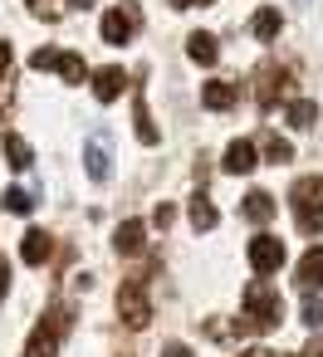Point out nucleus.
I'll use <instances>...</instances> for the list:
<instances>
[{
	"label": "nucleus",
	"instance_id": "obj_34",
	"mask_svg": "<svg viewBox=\"0 0 323 357\" xmlns=\"http://www.w3.org/2000/svg\"><path fill=\"white\" fill-rule=\"evenodd\" d=\"M240 357H274L269 347H250V352H240Z\"/></svg>",
	"mask_w": 323,
	"mask_h": 357
},
{
	"label": "nucleus",
	"instance_id": "obj_7",
	"mask_svg": "<svg viewBox=\"0 0 323 357\" xmlns=\"http://www.w3.org/2000/svg\"><path fill=\"white\" fill-rule=\"evenodd\" d=\"M245 255H250V269L264 279V274H274V269L284 264V240H274V235H255Z\"/></svg>",
	"mask_w": 323,
	"mask_h": 357
},
{
	"label": "nucleus",
	"instance_id": "obj_31",
	"mask_svg": "<svg viewBox=\"0 0 323 357\" xmlns=\"http://www.w3.org/2000/svg\"><path fill=\"white\" fill-rule=\"evenodd\" d=\"M196 6H216V0H172V10H196Z\"/></svg>",
	"mask_w": 323,
	"mask_h": 357
},
{
	"label": "nucleus",
	"instance_id": "obj_20",
	"mask_svg": "<svg viewBox=\"0 0 323 357\" xmlns=\"http://www.w3.org/2000/svg\"><path fill=\"white\" fill-rule=\"evenodd\" d=\"M216 220H220L216 206L206 201V191H196V196H191V225H196V230H216Z\"/></svg>",
	"mask_w": 323,
	"mask_h": 357
},
{
	"label": "nucleus",
	"instance_id": "obj_4",
	"mask_svg": "<svg viewBox=\"0 0 323 357\" xmlns=\"http://www.w3.org/2000/svg\"><path fill=\"white\" fill-rule=\"evenodd\" d=\"M118 318H123L128 328H147V323H152V298H147V279H142V274H133V279L118 289Z\"/></svg>",
	"mask_w": 323,
	"mask_h": 357
},
{
	"label": "nucleus",
	"instance_id": "obj_32",
	"mask_svg": "<svg viewBox=\"0 0 323 357\" xmlns=\"http://www.w3.org/2000/svg\"><path fill=\"white\" fill-rule=\"evenodd\" d=\"M6 108H10V79L0 84V123H6Z\"/></svg>",
	"mask_w": 323,
	"mask_h": 357
},
{
	"label": "nucleus",
	"instance_id": "obj_14",
	"mask_svg": "<svg viewBox=\"0 0 323 357\" xmlns=\"http://www.w3.org/2000/svg\"><path fill=\"white\" fill-rule=\"evenodd\" d=\"M240 215H245L250 225H269V220H274V196H269V191H250L245 206H240Z\"/></svg>",
	"mask_w": 323,
	"mask_h": 357
},
{
	"label": "nucleus",
	"instance_id": "obj_37",
	"mask_svg": "<svg viewBox=\"0 0 323 357\" xmlns=\"http://www.w3.org/2000/svg\"><path fill=\"white\" fill-rule=\"evenodd\" d=\"M294 357H303V352H294Z\"/></svg>",
	"mask_w": 323,
	"mask_h": 357
},
{
	"label": "nucleus",
	"instance_id": "obj_1",
	"mask_svg": "<svg viewBox=\"0 0 323 357\" xmlns=\"http://www.w3.org/2000/svg\"><path fill=\"white\" fill-rule=\"evenodd\" d=\"M279 323H284V298H279V289L264 284V279H250V284H245V313L235 318V333H269V328H279Z\"/></svg>",
	"mask_w": 323,
	"mask_h": 357
},
{
	"label": "nucleus",
	"instance_id": "obj_13",
	"mask_svg": "<svg viewBox=\"0 0 323 357\" xmlns=\"http://www.w3.org/2000/svg\"><path fill=\"white\" fill-rule=\"evenodd\" d=\"M225 172H235V176H245V172H255V142H245V137H235L230 147H225V162H220Z\"/></svg>",
	"mask_w": 323,
	"mask_h": 357
},
{
	"label": "nucleus",
	"instance_id": "obj_19",
	"mask_svg": "<svg viewBox=\"0 0 323 357\" xmlns=\"http://www.w3.org/2000/svg\"><path fill=\"white\" fill-rule=\"evenodd\" d=\"M289 123H294L299 132H308V128L318 123V103H313V98H294V103H289Z\"/></svg>",
	"mask_w": 323,
	"mask_h": 357
},
{
	"label": "nucleus",
	"instance_id": "obj_2",
	"mask_svg": "<svg viewBox=\"0 0 323 357\" xmlns=\"http://www.w3.org/2000/svg\"><path fill=\"white\" fill-rule=\"evenodd\" d=\"M69 328H74V308L69 303H50L45 323H35V333L25 342V357H59V342L69 337Z\"/></svg>",
	"mask_w": 323,
	"mask_h": 357
},
{
	"label": "nucleus",
	"instance_id": "obj_28",
	"mask_svg": "<svg viewBox=\"0 0 323 357\" xmlns=\"http://www.w3.org/2000/svg\"><path fill=\"white\" fill-rule=\"evenodd\" d=\"M152 225H162V230H167V225H172V206H167V201H162V206H157V211H152Z\"/></svg>",
	"mask_w": 323,
	"mask_h": 357
},
{
	"label": "nucleus",
	"instance_id": "obj_33",
	"mask_svg": "<svg viewBox=\"0 0 323 357\" xmlns=\"http://www.w3.org/2000/svg\"><path fill=\"white\" fill-rule=\"evenodd\" d=\"M303 357H323V337H313V342H308V352H303Z\"/></svg>",
	"mask_w": 323,
	"mask_h": 357
},
{
	"label": "nucleus",
	"instance_id": "obj_10",
	"mask_svg": "<svg viewBox=\"0 0 323 357\" xmlns=\"http://www.w3.org/2000/svg\"><path fill=\"white\" fill-rule=\"evenodd\" d=\"M235 98H240V89H235L230 79H211V84L201 89V103H206L211 113H225V108H235Z\"/></svg>",
	"mask_w": 323,
	"mask_h": 357
},
{
	"label": "nucleus",
	"instance_id": "obj_30",
	"mask_svg": "<svg viewBox=\"0 0 323 357\" xmlns=\"http://www.w3.org/2000/svg\"><path fill=\"white\" fill-rule=\"evenodd\" d=\"M162 357H191V347H186V342H167Z\"/></svg>",
	"mask_w": 323,
	"mask_h": 357
},
{
	"label": "nucleus",
	"instance_id": "obj_27",
	"mask_svg": "<svg viewBox=\"0 0 323 357\" xmlns=\"http://www.w3.org/2000/svg\"><path fill=\"white\" fill-rule=\"evenodd\" d=\"M6 294H10V259L0 255V298H6Z\"/></svg>",
	"mask_w": 323,
	"mask_h": 357
},
{
	"label": "nucleus",
	"instance_id": "obj_15",
	"mask_svg": "<svg viewBox=\"0 0 323 357\" xmlns=\"http://www.w3.org/2000/svg\"><path fill=\"white\" fill-rule=\"evenodd\" d=\"M299 289H323V245H313L303 259H299Z\"/></svg>",
	"mask_w": 323,
	"mask_h": 357
},
{
	"label": "nucleus",
	"instance_id": "obj_11",
	"mask_svg": "<svg viewBox=\"0 0 323 357\" xmlns=\"http://www.w3.org/2000/svg\"><path fill=\"white\" fill-rule=\"evenodd\" d=\"M133 128H137V142H142V147H157V142H162V132H157V123H152V113H147L142 89L133 93Z\"/></svg>",
	"mask_w": 323,
	"mask_h": 357
},
{
	"label": "nucleus",
	"instance_id": "obj_35",
	"mask_svg": "<svg viewBox=\"0 0 323 357\" xmlns=\"http://www.w3.org/2000/svg\"><path fill=\"white\" fill-rule=\"evenodd\" d=\"M69 6H79V10H84V6H93V0H69Z\"/></svg>",
	"mask_w": 323,
	"mask_h": 357
},
{
	"label": "nucleus",
	"instance_id": "obj_5",
	"mask_svg": "<svg viewBox=\"0 0 323 357\" xmlns=\"http://www.w3.org/2000/svg\"><path fill=\"white\" fill-rule=\"evenodd\" d=\"M137 25H142V10H137V0H123V6H113L108 15H103V45H128L133 35H137Z\"/></svg>",
	"mask_w": 323,
	"mask_h": 357
},
{
	"label": "nucleus",
	"instance_id": "obj_6",
	"mask_svg": "<svg viewBox=\"0 0 323 357\" xmlns=\"http://www.w3.org/2000/svg\"><path fill=\"white\" fill-rule=\"evenodd\" d=\"M289 84H294V74L284 64H260V74H255V103L269 113L279 98H289Z\"/></svg>",
	"mask_w": 323,
	"mask_h": 357
},
{
	"label": "nucleus",
	"instance_id": "obj_17",
	"mask_svg": "<svg viewBox=\"0 0 323 357\" xmlns=\"http://www.w3.org/2000/svg\"><path fill=\"white\" fill-rule=\"evenodd\" d=\"M142 235H147V225H142V220H123V225H118V235H113V245H118V255H137V250L147 245Z\"/></svg>",
	"mask_w": 323,
	"mask_h": 357
},
{
	"label": "nucleus",
	"instance_id": "obj_16",
	"mask_svg": "<svg viewBox=\"0 0 323 357\" xmlns=\"http://www.w3.org/2000/svg\"><path fill=\"white\" fill-rule=\"evenodd\" d=\"M186 54L196 59V64H216L220 59V50H216V35H206V30H196V35H186Z\"/></svg>",
	"mask_w": 323,
	"mask_h": 357
},
{
	"label": "nucleus",
	"instance_id": "obj_29",
	"mask_svg": "<svg viewBox=\"0 0 323 357\" xmlns=\"http://www.w3.org/2000/svg\"><path fill=\"white\" fill-rule=\"evenodd\" d=\"M10 79V45H0V84Z\"/></svg>",
	"mask_w": 323,
	"mask_h": 357
},
{
	"label": "nucleus",
	"instance_id": "obj_25",
	"mask_svg": "<svg viewBox=\"0 0 323 357\" xmlns=\"http://www.w3.org/2000/svg\"><path fill=\"white\" fill-rule=\"evenodd\" d=\"M303 323L308 328H323V298H313V294L303 298Z\"/></svg>",
	"mask_w": 323,
	"mask_h": 357
},
{
	"label": "nucleus",
	"instance_id": "obj_23",
	"mask_svg": "<svg viewBox=\"0 0 323 357\" xmlns=\"http://www.w3.org/2000/svg\"><path fill=\"white\" fill-rule=\"evenodd\" d=\"M260 147H264L269 162H294V147H289V137H279V132H264Z\"/></svg>",
	"mask_w": 323,
	"mask_h": 357
},
{
	"label": "nucleus",
	"instance_id": "obj_36",
	"mask_svg": "<svg viewBox=\"0 0 323 357\" xmlns=\"http://www.w3.org/2000/svg\"><path fill=\"white\" fill-rule=\"evenodd\" d=\"M294 6H303V0H294Z\"/></svg>",
	"mask_w": 323,
	"mask_h": 357
},
{
	"label": "nucleus",
	"instance_id": "obj_9",
	"mask_svg": "<svg viewBox=\"0 0 323 357\" xmlns=\"http://www.w3.org/2000/svg\"><path fill=\"white\" fill-rule=\"evenodd\" d=\"M123 89H128V74H123L118 64H108V69H98V74H93V98H98V103L123 98Z\"/></svg>",
	"mask_w": 323,
	"mask_h": 357
},
{
	"label": "nucleus",
	"instance_id": "obj_24",
	"mask_svg": "<svg viewBox=\"0 0 323 357\" xmlns=\"http://www.w3.org/2000/svg\"><path fill=\"white\" fill-rule=\"evenodd\" d=\"M6 211H10V215H30V211H35V196L15 186V191H6Z\"/></svg>",
	"mask_w": 323,
	"mask_h": 357
},
{
	"label": "nucleus",
	"instance_id": "obj_8",
	"mask_svg": "<svg viewBox=\"0 0 323 357\" xmlns=\"http://www.w3.org/2000/svg\"><path fill=\"white\" fill-rule=\"evenodd\" d=\"M84 172H89L93 181H108V172H113V152H108V132H93V137L84 142Z\"/></svg>",
	"mask_w": 323,
	"mask_h": 357
},
{
	"label": "nucleus",
	"instance_id": "obj_18",
	"mask_svg": "<svg viewBox=\"0 0 323 357\" xmlns=\"http://www.w3.org/2000/svg\"><path fill=\"white\" fill-rule=\"evenodd\" d=\"M30 162H35L30 142H25L20 132H6V167H15V172H30Z\"/></svg>",
	"mask_w": 323,
	"mask_h": 357
},
{
	"label": "nucleus",
	"instance_id": "obj_26",
	"mask_svg": "<svg viewBox=\"0 0 323 357\" xmlns=\"http://www.w3.org/2000/svg\"><path fill=\"white\" fill-rule=\"evenodd\" d=\"M25 6L35 15H45V20H59V0H25Z\"/></svg>",
	"mask_w": 323,
	"mask_h": 357
},
{
	"label": "nucleus",
	"instance_id": "obj_12",
	"mask_svg": "<svg viewBox=\"0 0 323 357\" xmlns=\"http://www.w3.org/2000/svg\"><path fill=\"white\" fill-rule=\"evenodd\" d=\"M50 255H54V235H45V230H25V240H20V259L40 269Z\"/></svg>",
	"mask_w": 323,
	"mask_h": 357
},
{
	"label": "nucleus",
	"instance_id": "obj_22",
	"mask_svg": "<svg viewBox=\"0 0 323 357\" xmlns=\"http://www.w3.org/2000/svg\"><path fill=\"white\" fill-rule=\"evenodd\" d=\"M54 74H59L64 84H84V79H89V69H84V59H79V54H59Z\"/></svg>",
	"mask_w": 323,
	"mask_h": 357
},
{
	"label": "nucleus",
	"instance_id": "obj_3",
	"mask_svg": "<svg viewBox=\"0 0 323 357\" xmlns=\"http://www.w3.org/2000/svg\"><path fill=\"white\" fill-rule=\"evenodd\" d=\"M289 206L303 235H323V176H299L289 191Z\"/></svg>",
	"mask_w": 323,
	"mask_h": 357
},
{
	"label": "nucleus",
	"instance_id": "obj_21",
	"mask_svg": "<svg viewBox=\"0 0 323 357\" xmlns=\"http://www.w3.org/2000/svg\"><path fill=\"white\" fill-rule=\"evenodd\" d=\"M279 25H284V20H279V10H269V6H264V10H255V20H250V30H255L260 40H274V35H279Z\"/></svg>",
	"mask_w": 323,
	"mask_h": 357
}]
</instances>
